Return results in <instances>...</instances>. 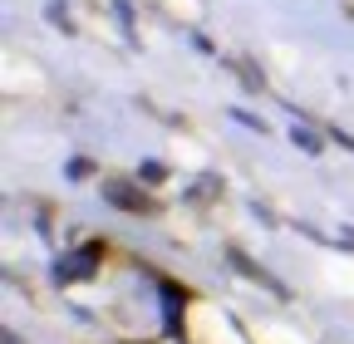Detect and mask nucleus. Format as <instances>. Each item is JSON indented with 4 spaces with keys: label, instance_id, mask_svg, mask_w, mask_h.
<instances>
[{
    "label": "nucleus",
    "instance_id": "obj_1",
    "mask_svg": "<svg viewBox=\"0 0 354 344\" xmlns=\"http://www.w3.org/2000/svg\"><path fill=\"white\" fill-rule=\"evenodd\" d=\"M94 261H99V246H84L74 256H64V261L55 266L59 280H84V276H94Z\"/></svg>",
    "mask_w": 354,
    "mask_h": 344
}]
</instances>
